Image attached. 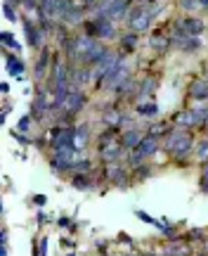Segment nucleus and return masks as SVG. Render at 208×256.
<instances>
[{
  "label": "nucleus",
  "instance_id": "nucleus-1",
  "mask_svg": "<svg viewBox=\"0 0 208 256\" xmlns=\"http://www.w3.org/2000/svg\"><path fill=\"white\" fill-rule=\"evenodd\" d=\"M163 150L173 154L175 159H187V156L197 150V140L192 136V130H182V128H173L168 136L163 138Z\"/></svg>",
  "mask_w": 208,
  "mask_h": 256
},
{
  "label": "nucleus",
  "instance_id": "nucleus-2",
  "mask_svg": "<svg viewBox=\"0 0 208 256\" xmlns=\"http://www.w3.org/2000/svg\"><path fill=\"white\" fill-rule=\"evenodd\" d=\"M156 14H159V5H152V8H142V5H140V8L130 10L126 24L133 34H142V31H147V28L154 24Z\"/></svg>",
  "mask_w": 208,
  "mask_h": 256
},
{
  "label": "nucleus",
  "instance_id": "nucleus-3",
  "mask_svg": "<svg viewBox=\"0 0 208 256\" xmlns=\"http://www.w3.org/2000/svg\"><path fill=\"white\" fill-rule=\"evenodd\" d=\"M128 78H130V60H128V55H121L118 64L107 74V76H104V78H102L100 86L104 88V90H114V92H116L118 88L128 81Z\"/></svg>",
  "mask_w": 208,
  "mask_h": 256
},
{
  "label": "nucleus",
  "instance_id": "nucleus-4",
  "mask_svg": "<svg viewBox=\"0 0 208 256\" xmlns=\"http://www.w3.org/2000/svg\"><path fill=\"white\" fill-rule=\"evenodd\" d=\"M85 28H88V36L97 38V40H102V43H107V40H116L118 36V28L114 22H109V19L104 17H92L85 22Z\"/></svg>",
  "mask_w": 208,
  "mask_h": 256
},
{
  "label": "nucleus",
  "instance_id": "nucleus-5",
  "mask_svg": "<svg viewBox=\"0 0 208 256\" xmlns=\"http://www.w3.org/2000/svg\"><path fill=\"white\" fill-rule=\"evenodd\" d=\"M81 159V150L78 147H64V150H57L52 156V171L62 174V171H71L73 164Z\"/></svg>",
  "mask_w": 208,
  "mask_h": 256
},
{
  "label": "nucleus",
  "instance_id": "nucleus-6",
  "mask_svg": "<svg viewBox=\"0 0 208 256\" xmlns=\"http://www.w3.org/2000/svg\"><path fill=\"white\" fill-rule=\"evenodd\" d=\"M50 147L54 152L64 147H76V126H54L50 130Z\"/></svg>",
  "mask_w": 208,
  "mask_h": 256
},
{
  "label": "nucleus",
  "instance_id": "nucleus-7",
  "mask_svg": "<svg viewBox=\"0 0 208 256\" xmlns=\"http://www.w3.org/2000/svg\"><path fill=\"white\" fill-rule=\"evenodd\" d=\"M204 31H206V22H204V19L182 17V19H178V24L173 28V36H197L199 38Z\"/></svg>",
  "mask_w": 208,
  "mask_h": 256
},
{
  "label": "nucleus",
  "instance_id": "nucleus-8",
  "mask_svg": "<svg viewBox=\"0 0 208 256\" xmlns=\"http://www.w3.org/2000/svg\"><path fill=\"white\" fill-rule=\"evenodd\" d=\"M130 171H133V168L123 166L121 162H109V164H104L107 180H111V183L118 185V188H128V183H130Z\"/></svg>",
  "mask_w": 208,
  "mask_h": 256
},
{
  "label": "nucleus",
  "instance_id": "nucleus-9",
  "mask_svg": "<svg viewBox=\"0 0 208 256\" xmlns=\"http://www.w3.org/2000/svg\"><path fill=\"white\" fill-rule=\"evenodd\" d=\"M123 152H126V147H123V142L121 140H102L100 142V159L104 162V164H109V162H118L121 156H123Z\"/></svg>",
  "mask_w": 208,
  "mask_h": 256
},
{
  "label": "nucleus",
  "instance_id": "nucleus-10",
  "mask_svg": "<svg viewBox=\"0 0 208 256\" xmlns=\"http://www.w3.org/2000/svg\"><path fill=\"white\" fill-rule=\"evenodd\" d=\"M24 28H26V43L28 48H33V50H40L43 43H45V28L33 24L28 17H24Z\"/></svg>",
  "mask_w": 208,
  "mask_h": 256
},
{
  "label": "nucleus",
  "instance_id": "nucleus-11",
  "mask_svg": "<svg viewBox=\"0 0 208 256\" xmlns=\"http://www.w3.org/2000/svg\"><path fill=\"white\" fill-rule=\"evenodd\" d=\"M159 88V76H145L140 81V88H137V100L145 102V100H152V95L156 92Z\"/></svg>",
  "mask_w": 208,
  "mask_h": 256
},
{
  "label": "nucleus",
  "instance_id": "nucleus-12",
  "mask_svg": "<svg viewBox=\"0 0 208 256\" xmlns=\"http://www.w3.org/2000/svg\"><path fill=\"white\" fill-rule=\"evenodd\" d=\"M171 46H175L182 52H194L201 48V40L197 36H171Z\"/></svg>",
  "mask_w": 208,
  "mask_h": 256
},
{
  "label": "nucleus",
  "instance_id": "nucleus-13",
  "mask_svg": "<svg viewBox=\"0 0 208 256\" xmlns=\"http://www.w3.org/2000/svg\"><path fill=\"white\" fill-rule=\"evenodd\" d=\"M142 138H145V133H142L140 128H128L126 133L121 136V142L126 147V152H133V150H137V145L142 142Z\"/></svg>",
  "mask_w": 208,
  "mask_h": 256
},
{
  "label": "nucleus",
  "instance_id": "nucleus-14",
  "mask_svg": "<svg viewBox=\"0 0 208 256\" xmlns=\"http://www.w3.org/2000/svg\"><path fill=\"white\" fill-rule=\"evenodd\" d=\"M175 128H182V130H190V128H197V116H194V110H180L173 119Z\"/></svg>",
  "mask_w": 208,
  "mask_h": 256
},
{
  "label": "nucleus",
  "instance_id": "nucleus-15",
  "mask_svg": "<svg viewBox=\"0 0 208 256\" xmlns=\"http://www.w3.org/2000/svg\"><path fill=\"white\" fill-rule=\"evenodd\" d=\"M123 121H126V116H123L116 107H109V110L102 112V124H104L107 128H118Z\"/></svg>",
  "mask_w": 208,
  "mask_h": 256
},
{
  "label": "nucleus",
  "instance_id": "nucleus-16",
  "mask_svg": "<svg viewBox=\"0 0 208 256\" xmlns=\"http://www.w3.org/2000/svg\"><path fill=\"white\" fill-rule=\"evenodd\" d=\"M5 64H7V74L12 78H21L26 66H24V60H19L17 55H5Z\"/></svg>",
  "mask_w": 208,
  "mask_h": 256
},
{
  "label": "nucleus",
  "instance_id": "nucleus-17",
  "mask_svg": "<svg viewBox=\"0 0 208 256\" xmlns=\"http://www.w3.org/2000/svg\"><path fill=\"white\" fill-rule=\"evenodd\" d=\"M135 216L140 220H145V223H149V226H154L156 230H161L163 235H175V228L173 226H166V223H161V220H156L154 216H149V214H145V211H135Z\"/></svg>",
  "mask_w": 208,
  "mask_h": 256
},
{
  "label": "nucleus",
  "instance_id": "nucleus-18",
  "mask_svg": "<svg viewBox=\"0 0 208 256\" xmlns=\"http://www.w3.org/2000/svg\"><path fill=\"white\" fill-rule=\"evenodd\" d=\"M137 114L142 116V119H156L159 116V104L154 100H145V102H137Z\"/></svg>",
  "mask_w": 208,
  "mask_h": 256
},
{
  "label": "nucleus",
  "instance_id": "nucleus-19",
  "mask_svg": "<svg viewBox=\"0 0 208 256\" xmlns=\"http://www.w3.org/2000/svg\"><path fill=\"white\" fill-rule=\"evenodd\" d=\"M190 98H192V100H199V102L208 100V81H206V78H199V81L192 83Z\"/></svg>",
  "mask_w": 208,
  "mask_h": 256
},
{
  "label": "nucleus",
  "instance_id": "nucleus-20",
  "mask_svg": "<svg viewBox=\"0 0 208 256\" xmlns=\"http://www.w3.org/2000/svg\"><path fill=\"white\" fill-rule=\"evenodd\" d=\"M66 26H78V24H85L88 19H85V12H83V8H71L66 14H64L62 19Z\"/></svg>",
  "mask_w": 208,
  "mask_h": 256
},
{
  "label": "nucleus",
  "instance_id": "nucleus-21",
  "mask_svg": "<svg viewBox=\"0 0 208 256\" xmlns=\"http://www.w3.org/2000/svg\"><path fill=\"white\" fill-rule=\"evenodd\" d=\"M90 138H92V133H90V126H88V124L76 126V147H78V150H85V147L90 145Z\"/></svg>",
  "mask_w": 208,
  "mask_h": 256
},
{
  "label": "nucleus",
  "instance_id": "nucleus-22",
  "mask_svg": "<svg viewBox=\"0 0 208 256\" xmlns=\"http://www.w3.org/2000/svg\"><path fill=\"white\" fill-rule=\"evenodd\" d=\"M50 62H52L50 52H47V50H43V52H40V57H38V62H36V78H38V81H43V78H45L47 64H50Z\"/></svg>",
  "mask_w": 208,
  "mask_h": 256
},
{
  "label": "nucleus",
  "instance_id": "nucleus-23",
  "mask_svg": "<svg viewBox=\"0 0 208 256\" xmlns=\"http://www.w3.org/2000/svg\"><path fill=\"white\" fill-rule=\"evenodd\" d=\"M190 252H192L190 244L187 242H178V240L166 247V256H190Z\"/></svg>",
  "mask_w": 208,
  "mask_h": 256
},
{
  "label": "nucleus",
  "instance_id": "nucleus-24",
  "mask_svg": "<svg viewBox=\"0 0 208 256\" xmlns=\"http://www.w3.org/2000/svg\"><path fill=\"white\" fill-rule=\"evenodd\" d=\"M71 185L76 188V190H90V188H92V178H90V174H73Z\"/></svg>",
  "mask_w": 208,
  "mask_h": 256
},
{
  "label": "nucleus",
  "instance_id": "nucleus-25",
  "mask_svg": "<svg viewBox=\"0 0 208 256\" xmlns=\"http://www.w3.org/2000/svg\"><path fill=\"white\" fill-rule=\"evenodd\" d=\"M137 36H140V34H133V31H130V34H123V36H121V48H123L121 52H123V55H126L128 50H133V48L137 46Z\"/></svg>",
  "mask_w": 208,
  "mask_h": 256
},
{
  "label": "nucleus",
  "instance_id": "nucleus-26",
  "mask_svg": "<svg viewBox=\"0 0 208 256\" xmlns=\"http://www.w3.org/2000/svg\"><path fill=\"white\" fill-rule=\"evenodd\" d=\"M149 46L154 50H168L171 48V38L168 36H152L149 38Z\"/></svg>",
  "mask_w": 208,
  "mask_h": 256
},
{
  "label": "nucleus",
  "instance_id": "nucleus-27",
  "mask_svg": "<svg viewBox=\"0 0 208 256\" xmlns=\"http://www.w3.org/2000/svg\"><path fill=\"white\" fill-rule=\"evenodd\" d=\"M0 40H2V46H5V48H9V50H14V52L19 55V50H21V48H19V43L14 40V36H12L9 31H2V34H0Z\"/></svg>",
  "mask_w": 208,
  "mask_h": 256
},
{
  "label": "nucleus",
  "instance_id": "nucleus-28",
  "mask_svg": "<svg viewBox=\"0 0 208 256\" xmlns=\"http://www.w3.org/2000/svg\"><path fill=\"white\" fill-rule=\"evenodd\" d=\"M90 162L88 159H78L76 164H73V168H71V174H92V168H90Z\"/></svg>",
  "mask_w": 208,
  "mask_h": 256
},
{
  "label": "nucleus",
  "instance_id": "nucleus-29",
  "mask_svg": "<svg viewBox=\"0 0 208 256\" xmlns=\"http://www.w3.org/2000/svg\"><path fill=\"white\" fill-rule=\"evenodd\" d=\"M194 152H197V156H199L201 162H208V138H204V140H201Z\"/></svg>",
  "mask_w": 208,
  "mask_h": 256
},
{
  "label": "nucleus",
  "instance_id": "nucleus-30",
  "mask_svg": "<svg viewBox=\"0 0 208 256\" xmlns=\"http://www.w3.org/2000/svg\"><path fill=\"white\" fill-rule=\"evenodd\" d=\"M31 124H33V116H31V114H26V116H21V119H19L17 130H19V133H28V130H31Z\"/></svg>",
  "mask_w": 208,
  "mask_h": 256
},
{
  "label": "nucleus",
  "instance_id": "nucleus-31",
  "mask_svg": "<svg viewBox=\"0 0 208 256\" xmlns=\"http://www.w3.org/2000/svg\"><path fill=\"white\" fill-rule=\"evenodd\" d=\"M168 133H171V128H168V124H156V126H152V130H149V136H154V138L168 136Z\"/></svg>",
  "mask_w": 208,
  "mask_h": 256
},
{
  "label": "nucleus",
  "instance_id": "nucleus-32",
  "mask_svg": "<svg viewBox=\"0 0 208 256\" xmlns=\"http://www.w3.org/2000/svg\"><path fill=\"white\" fill-rule=\"evenodd\" d=\"M133 171H135V180H145V178H149V176H152V168H149V164L137 166V168H133Z\"/></svg>",
  "mask_w": 208,
  "mask_h": 256
},
{
  "label": "nucleus",
  "instance_id": "nucleus-33",
  "mask_svg": "<svg viewBox=\"0 0 208 256\" xmlns=\"http://www.w3.org/2000/svg\"><path fill=\"white\" fill-rule=\"evenodd\" d=\"M2 10H5V17H7L9 22H17V19H19L17 10L12 8V2H7V0H2Z\"/></svg>",
  "mask_w": 208,
  "mask_h": 256
},
{
  "label": "nucleus",
  "instance_id": "nucleus-34",
  "mask_svg": "<svg viewBox=\"0 0 208 256\" xmlns=\"http://www.w3.org/2000/svg\"><path fill=\"white\" fill-rule=\"evenodd\" d=\"M178 5H180V10H185V12H194L197 8H201L199 0H178Z\"/></svg>",
  "mask_w": 208,
  "mask_h": 256
},
{
  "label": "nucleus",
  "instance_id": "nucleus-35",
  "mask_svg": "<svg viewBox=\"0 0 208 256\" xmlns=\"http://www.w3.org/2000/svg\"><path fill=\"white\" fill-rule=\"evenodd\" d=\"M83 8H100V0H83Z\"/></svg>",
  "mask_w": 208,
  "mask_h": 256
},
{
  "label": "nucleus",
  "instance_id": "nucleus-36",
  "mask_svg": "<svg viewBox=\"0 0 208 256\" xmlns=\"http://www.w3.org/2000/svg\"><path fill=\"white\" fill-rule=\"evenodd\" d=\"M33 202H38V206H43V204L47 202V197L45 194H38V197H33Z\"/></svg>",
  "mask_w": 208,
  "mask_h": 256
},
{
  "label": "nucleus",
  "instance_id": "nucleus-37",
  "mask_svg": "<svg viewBox=\"0 0 208 256\" xmlns=\"http://www.w3.org/2000/svg\"><path fill=\"white\" fill-rule=\"evenodd\" d=\"M40 256H47V240L40 242Z\"/></svg>",
  "mask_w": 208,
  "mask_h": 256
},
{
  "label": "nucleus",
  "instance_id": "nucleus-38",
  "mask_svg": "<svg viewBox=\"0 0 208 256\" xmlns=\"http://www.w3.org/2000/svg\"><path fill=\"white\" fill-rule=\"evenodd\" d=\"M0 90H2V95H7V92H9V86H7V83H2V86H0Z\"/></svg>",
  "mask_w": 208,
  "mask_h": 256
},
{
  "label": "nucleus",
  "instance_id": "nucleus-39",
  "mask_svg": "<svg viewBox=\"0 0 208 256\" xmlns=\"http://www.w3.org/2000/svg\"><path fill=\"white\" fill-rule=\"evenodd\" d=\"M199 5H201V8H206V10H208V0H199Z\"/></svg>",
  "mask_w": 208,
  "mask_h": 256
},
{
  "label": "nucleus",
  "instance_id": "nucleus-40",
  "mask_svg": "<svg viewBox=\"0 0 208 256\" xmlns=\"http://www.w3.org/2000/svg\"><path fill=\"white\" fill-rule=\"evenodd\" d=\"M7 2H12V0H7Z\"/></svg>",
  "mask_w": 208,
  "mask_h": 256
}]
</instances>
